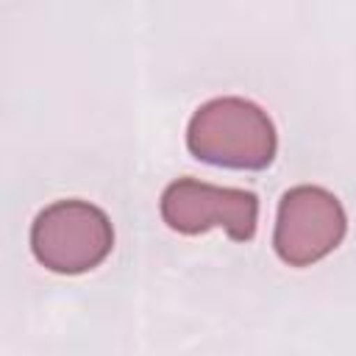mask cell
<instances>
[{
    "label": "cell",
    "instance_id": "cell-1",
    "mask_svg": "<svg viewBox=\"0 0 356 356\" xmlns=\"http://www.w3.org/2000/svg\"><path fill=\"white\" fill-rule=\"evenodd\" d=\"M186 147L195 159L225 170H264L278 150L270 114L253 100L225 95L203 103L186 125Z\"/></svg>",
    "mask_w": 356,
    "mask_h": 356
},
{
    "label": "cell",
    "instance_id": "cell-2",
    "mask_svg": "<svg viewBox=\"0 0 356 356\" xmlns=\"http://www.w3.org/2000/svg\"><path fill=\"white\" fill-rule=\"evenodd\" d=\"M114 248V225L89 200H56L31 225V250L42 267L58 275H81L106 261Z\"/></svg>",
    "mask_w": 356,
    "mask_h": 356
},
{
    "label": "cell",
    "instance_id": "cell-3",
    "mask_svg": "<svg viewBox=\"0 0 356 356\" xmlns=\"http://www.w3.org/2000/svg\"><path fill=\"white\" fill-rule=\"evenodd\" d=\"M348 234V214L334 192L314 184L292 186L281 195L273 248L289 267H312L339 248Z\"/></svg>",
    "mask_w": 356,
    "mask_h": 356
},
{
    "label": "cell",
    "instance_id": "cell-4",
    "mask_svg": "<svg viewBox=\"0 0 356 356\" xmlns=\"http://www.w3.org/2000/svg\"><path fill=\"white\" fill-rule=\"evenodd\" d=\"M167 228L197 236L222 228L236 242H250L259 222V197L250 189L214 186L197 178H178L164 186L159 203Z\"/></svg>",
    "mask_w": 356,
    "mask_h": 356
}]
</instances>
